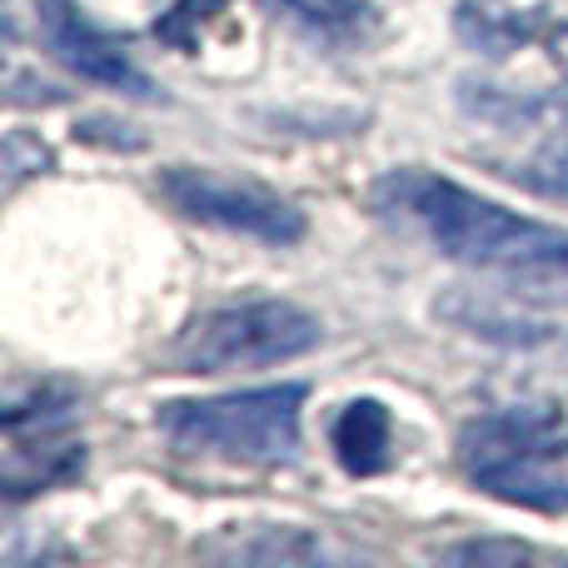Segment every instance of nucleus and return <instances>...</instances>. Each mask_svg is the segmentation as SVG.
<instances>
[{
  "label": "nucleus",
  "instance_id": "obj_1",
  "mask_svg": "<svg viewBox=\"0 0 568 568\" xmlns=\"http://www.w3.org/2000/svg\"><path fill=\"white\" fill-rule=\"evenodd\" d=\"M369 205L404 230H419L439 255L489 270L529 294H568V230L514 215L434 170L404 165L374 180Z\"/></svg>",
  "mask_w": 568,
  "mask_h": 568
},
{
  "label": "nucleus",
  "instance_id": "obj_2",
  "mask_svg": "<svg viewBox=\"0 0 568 568\" xmlns=\"http://www.w3.org/2000/svg\"><path fill=\"white\" fill-rule=\"evenodd\" d=\"M459 469L504 504L568 514V414L549 404L479 414L459 429Z\"/></svg>",
  "mask_w": 568,
  "mask_h": 568
},
{
  "label": "nucleus",
  "instance_id": "obj_3",
  "mask_svg": "<svg viewBox=\"0 0 568 568\" xmlns=\"http://www.w3.org/2000/svg\"><path fill=\"white\" fill-rule=\"evenodd\" d=\"M304 384H265L245 394H215V399H170L160 404L155 429L175 454L230 464H280L300 449V409Z\"/></svg>",
  "mask_w": 568,
  "mask_h": 568
},
{
  "label": "nucleus",
  "instance_id": "obj_4",
  "mask_svg": "<svg viewBox=\"0 0 568 568\" xmlns=\"http://www.w3.org/2000/svg\"><path fill=\"white\" fill-rule=\"evenodd\" d=\"M324 339L320 320L294 300H240L200 314L175 344V374H225V369H265L310 354Z\"/></svg>",
  "mask_w": 568,
  "mask_h": 568
},
{
  "label": "nucleus",
  "instance_id": "obj_5",
  "mask_svg": "<svg viewBox=\"0 0 568 568\" xmlns=\"http://www.w3.org/2000/svg\"><path fill=\"white\" fill-rule=\"evenodd\" d=\"M160 195L180 210L185 220H200L225 235H245L260 245H300L304 240V210H294L284 195L255 185V180L220 175L205 165H170L160 170Z\"/></svg>",
  "mask_w": 568,
  "mask_h": 568
},
{
  "label": "nucleus",
  "instance_id": "obj_6",
  "mask_svg": "<svg viewBox=\"0 0 568 568\" xmlns=\"http://www.w3.org/2000/svg\"><path fill=\"white\" fill-rule=\"evenodd\" d=\"M40 36H45L50 55H55L60 65H70L75 75L95 80V85H110V90H125V95H140V100H155L150 75L105 30H95L80 16L75 0H40Z\"/></svg>",
  "mask_w": 568,
  "mask_h": 568
},
{
  "label": "nucleus",
  "instance_id": "obj_7",
  "mask_svg": "<svg viewBox=\"0 0 568 568\" xmlns=\"http://www.w3.org/2000/svg\"><path fill=\"white\" fill-rule=\"evenodd\" d=\"M30 429H36V439L6 429V464H0L6 499H30L40 489L80 479V469H85V444L65 439L60 424H30Z\"/></svg>",
  "mask_w": 568,
  "mask_h": 568
},
{
  "label": "nucleus",
  "instance_id": "obj_8",
  "mask_svg": "<svg viewBox=\"0 0 568 568\" xmlns=\"http://www.w3.org/2000/svg\"><path fill=\"white\" fill-rule=\"evenodd\" d=\"M329 444L334 459L349 474L369 479V474H384L394 464V419L379 399H349L329 424Z\"/></svg>",
  "mask_w": 568,
  "mask_h": 568
},
{
  "label": "nucleus",
  "instance_id": "obj_9",
  "mask_svg": "<svg viewBox=\"0 0 568 568\" xmlns=\"http://www.w3.org/2000/svg\"><path fill=\"white\" fill-rule=\"evenodd\" d=\"M439 314L454 320L459 329L484 334V339H504V344H534V339L549 334L544 324H524V320H514L509 310H499V304H489V300H474V294H454V300H444Z\"/></svg>",
  "mask_w": 568,
  "mask_h": 568
},
{
  "label": "nucleus",
  "instance_id": "obj_10",
  "mask_svg": "<svg viewBox=\"0 0 568 568\" xmlns=\"http://www.w3.org/2000/svg\"><path fill=\"white\" fill-rule=\"evenodd\" d=\"M230 559H245V564H304V559H320V544L300 529H270L260 544H230Z\"/></svg>",
  "mask_w": 568,
  "mask_h": 568
},
{
  "label": "nucleus",
  "instance_id": "obj_11",
  "mask_svg": "<svg viewBox=\"0 0 568 568\" xmlns=\"http://www.w3.org/2000/svg\"><path fill=\"white\" fill-rule=\"evenodd\" d=\"M439 559L444 564H529V559H539V549H529L519 539H469V544L439 549Z\"/></svg>",
  "mask_w": 568,
  "mask_h": 568
},
{
  "label": "nucleus",
  "instance_id": "obj_12",
  "mask_svg": "<svg viewBox=\"0 0 568 568\" xmlns=\"http://www.w3.org/2000/svg\"><path fill=\"white\" fill-rule=\"evenodd\" d=\"M519 180L529 190H539V195H549V200H568V145L539 150V155L519 170Z\"/></svg>",
  "mask_w": 568,
  "mask_h": 568
},
{
  "label": "nucleus",
  "instance_id": "obj_13",
  "mask_svg": "<svg viewBox=\"0 0 568 568\" xmlns=\"http://www.w3.org/2000/svg\"><path fill=\"white\" fill-rule=\"evenodd\" d=\"M225 6V0H175V10H170V16H160L155 20V36L160 40H170V45H195V20L200 26H205V16H215V10Z\"/></svg>",
  "mask_w": 568,
  "mask_h": 568
}]
</instances>
